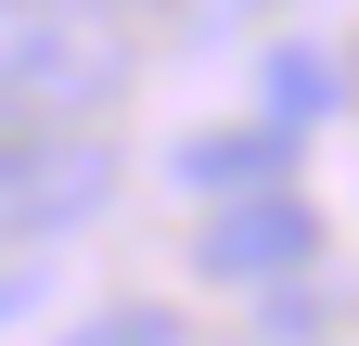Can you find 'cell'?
I'll return each mask as SVG.
<instances>
[{"mask_svg":"<svg viewBox=\"0 0 359 346\" xmlns=\"http://www.w3.org/2000/svg\"><path fill=\"white\" fill-rule=\"evenodd\" d=\"M116 90H128L116 13H13L0 26V128H103Z\"/></svg>","mask_w":359,"mask_h":346,"instance_id":"cell-1","label":"cell"},{"mask_svg":"<svg viewBox=\"0 0 359 346\" xmlns=\"http://www.w3.org/2000/svg\"><path fill=\"white\" fill-rule=\"evenodd\" d=\"M116 205V154L90 128H0V244H52Z\"/></svg>","mask_w":359,"mask_h":346,"instance_id":"cell-2","label":"cell"},{"mask_svg":"<svg viewBox=\"0 0 359 346\" xmlns=\"http://www.w3.org/2000/svg\"><path fill=\"white\" fill-rule=\"evenodd\" d=\"M321 256V205L308 193H218L205 219H193V270L205 282H283V270H308Z\"/></svg>","mask_w":359,"mask_h":346,"instance_id":"cell-3","label":"cell"},{"mask_svg":"<svg viewBox=\"0 0 359 346\" xmlns=\"http://www.w3.org/2000/svg\"><path fill=\"white\" fill-rule=\"evenodd\" d=\"M180 180L193 193H269L283 180V128H193L180 141Z\"/></svg>","mask_w":359,"mask_h":346,"instance_id":"cell-4","label":"cell"},{"mask_svg":"<svg viewBox=\"0 0 359 346\" xmlns=\"http://www.w3.org/2000/svg\"><path fill=\"white\" fill-rule=\"evenodd\" d=\"M334 116V52H269V128Z\"/></svg>","mask_w":359,"mask_h":346,"instance_id":"cell-5","label":"cell"},{"mask_svg":"<svg viewBox=\"0 0 359 346\" xmlns=\"http://www.w3.org/2000/svg\"><path fill=\"white\" fill-rule=\"evenodd\" d=\"M65 346H180V308H154V295H116L103 321H77Z\"/></svg>","mask_w":359,"mask_h":346,"instance_id":"cell-6","label":"cell"},{"mask_svg":"<svg viewBox=\"0 0 359 346\" xmlns=\"http://www.w3.org/2000/svg\"><path fill=\"white\" fill-rule=\"evenodd\" d=\"M26 13H142V0H26Z\"/></svg>","mask_w":359,"mask_h":346,"instance_id":"cell-7","label":"cell"},{"mask_svg":"<svg viewBox=\"0 0 359 346\" xmlns=\"http://www.w3.org/2000/svg\"><path fill=\"white\" fill-rule=\"evenodd\" d=\"M26 295H39V282H26V270H0V321H13V308H26Z\"/></svg>","mask_w":359,"mask_h":346,"instance_id":"cell-8","label":"cell"}]
</instances>
